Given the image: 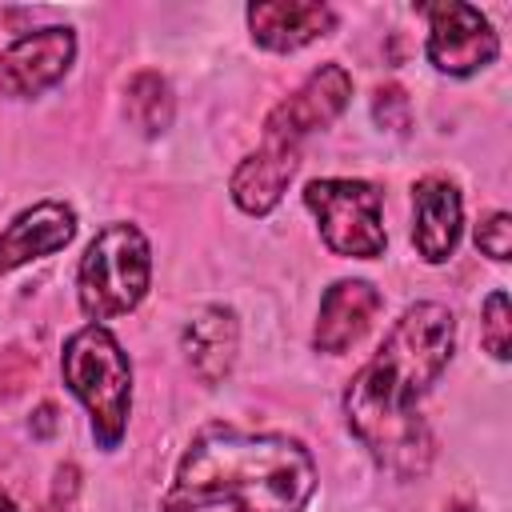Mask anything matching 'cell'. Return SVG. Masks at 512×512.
Returning a JSON list of instances; mask_svg holds the SVG:
<instances>
[{"label":"cell","mask_w":512,"mask_h":512,"mask_svg":"<svg viewBox=\"0 0 512 512\" xmlns=\"http://www.w3.org/2000/svg\"><path fill=\"white\" fill-rule=\"evenodd\" d=\"M456 348V320L444 304H412L392 324L376 356L352 376L344 412L356 440L396 476L412 480L432 460V440L416 400L436 384Z\"/></svg>","instance_id":"6da1fadb"},{"label":"cell","mask_w":512,"mask_h":512,"mask_svg":"<svg viewBox=\"0 0 512 512\" xmlns=\"http://www.w3.org/2000/svg\"><path fill=\"white\" fill-rule=\"evenodd\" d=\"M312 492L316 464L300 440L208 424L180 456L164 512H200L208 504H236V512H304Z\"/></svg>","instance_id":"7a4b0ae2"},{"label":"cell","mask_w":512,"mask_h":512,"mask_svg":"<svg viewBox=\"0 0 512 512\" xmlns=\"http://www.w3.org/2000/svg\"><path fill=\"white\" fill-rule=\"evenodd\" d=\"M60 368H64V384L88 408L100 448H116L128 428V404H132V364L120 340L104 324H88L76 336H68Z\"/></svg>","instance_id":"3957f363"},{"label":"cell","mask_w":512,"mask_h":512,"mask_svg":"<svg viewBox=\"0 0 512 512\" xmlns=\"http://www.w3.org/2000/svg\"><path fill=\"white\" fill-rule=\"evenodd\" d=\"M152 276V252L136 224H108L96 232L80 260V308L92 320L132 312Z\"/></svg>","instance_id":"277c9868"},{"label":"cell","mask_w":512,"mask_h":512,"mask_svg":"<svg viewBox=\"0 0 512 512\" xmlns=\"http://www.w3.org/2000/svg\"><path fill=\"white\" fill-rule=\"evenodd\" d=\"M304 204L320 220V236L336 256L372 260L384 252V220L380 192L368 180H312L304 188Z\"/></svg>","instance_id":"5b68a950"},{"label":"cell","mask_w":512,"mask_h":512,"mask_svg":"<svg viewBox=\"0 0 512 512\" xmlns=\"http://www.w3.org/2000/svg\"><path fill=\"white\" fill-rule=\"evenodd\" d=\"M428 60L448 76H472L496 60L500 40L488 16L472 4H428Z\"/></svg>","instance_id":"8992f818"},{"label":"cell","mask_w":512,"mask_h":512,"mask_svg":"<svg viewBox=\"0 0 512 512\" xmlns=\"http://www.w3.org/2000/svg\"><path fill=\"white\" fill-rule=\"evenodd\" d=\"M352 100V76L340 64H324L316 68L288 100H280L268 120H264V136L268 144H300L308 132L332 124Z\"/></svg>","instance_id":"52a82bcc"},{"label":"cell","mask_w":512,"mask_h":512,"mask_svg":"<svg viewBox=\"0 0 512 512\" xmlns=\"http://www.w3.org/2000/svg\"><path fill=\"white\" fill-rule=\"evenodd\" d=\"M72 60H76V36L64 24L20 36L12 48L0 52V92L16 96V100L40 96L56 80H64Z\"/></svg>","instance_id":"ba28073f"},{"label":"cell","mask_w":512,"mask_h":512,"mask_svg":"<svg viewBox=\"0 0 512 512\" xmlns=\"http://www.w3.org/2000/svg\"><path fill=\"white\" fill-rule=\"evenodd\" d=\"M464 204L452 180L428 176L412 192V244L428 264H444L456 252Z\"/></svg>","instance_id":"9c48e42d"},{"label":"cell","mask_w":512,"mask_h":512,"mask_svg":"<svg viewBox=\"0 0 512 512\" xmlns=\"http://www.w3.org/2000/svg\"><path fill=\"white\" fill-rule=\"evenodd\" d=\"M336 24V12L328 4L312 0H260L248 8L252 40L268 52H296L320 36H328Z\"/></svg>","instance_id":"30bf717a"},{"label":"cell","mask_w":512,"mask_h":512,"mask_svg":"<svg viewBox=\"0 0 512 512\" xmlns=\"http://www.w3.org/2000/svg\"><path fill=\"white\" fill-rule=\"evenodd\" d=\"M72 236H76V212L68 204H60V200L32 204L0 232V272H12L40 256H52Z\"/></svg>","instance_id":"8fae6325"},{"label":"cell","mask_w":512,"mask_h":512,"mask_svg":"<svg viewBox=\"0 0 512 512\" xmlns=\"http://www.w3.org/2000/svg\"><path fill=\"white\" fill-rule=\"evenodd\" d=\"M380 304H384V296L368 280H336L320 300V316H316V332H312L316 352L336 356V352L352 348L368 332Z\"/></svg>","instance_id":"7c38bea8"},{"label":"cell","mask_w":512,"mask_h":512,"mask_svg":"<svg viewBox=\"0 0 512 512\" xmlns=\"http://www.w3.org/2000/svg\"><path fill=\"white\" fill-rule=\"evenodd\" d=\"M296 176V148L292 144H268L240 160L232 172V200L248 216H264L280 204L288 180Z\"/></svg>","instance_id":"4fadbf2b"},{"label":"cell","mask_w":512,"mask_h":512,"mask_svg":"<svg viewBox=\"0 0 512 512\" xmlns=\"http://www.w3.org/2000/svg\"><path fill=\"white\" fill-rule=\"evenodd\" d=\"M236 340H240V328H236V316L232 308H200L188 324H184V356L192 364V372L204 380V384H216L228 376L232 360H236Z\"/></svg>","instance_id":"5bb4252c"},{"label":"cell","mask_w":512,"mask_h":512,"mask_svg":"<svg viewBox=\"0 0 512 512\" xmlns=\"http://www.w3.org/2000/svg\"><path fill=\"white\" fill-rule=\"evenodd\" d=\"M128 120L144 132V136H160L168 124H172V112H176V100H172V88L160 72H136L128 80Z\"/></svg>","instance_id":"9a60e30c"},{"label":"cell","mask_w":512,"mask_h":512,"mask_svg":"<svg viewBox=\"0 0 512 512\" xmlns=\"http://www.w3.org/2000/svg\"><path fill=\"white\" fill-rule=\"evenodd\" d=\"M484 348L496 360H508V352H512V308H508L504 292H492L484 300Z\"/></svg>","instance_id":"2e32d148"},{"label":"cell","mask_w":512,"mask_h":512,"mask_svg":"<svg viewBox=\"0 0 512 512\" xmlns=\"http://www.w3.org/2000/svg\"><path fill=\"white\" fill-rule=\"evenodd\" d=\"M372 116H376V124L388 128V132H408V124H412L408 92H404L400 84L376 88V96H372Z\"/></svg>","instance_id":"e0dca14e"},{"label":"cell","mask_w":512,"mask_h":512,"mask_svg":"<svg viewBox=\"0 0 512 512\" xmlns=\"http://www.w3.org/2000/svg\"><path fill=\"white\" fill-rule=\"evenodd\" d=\"M476 248L492 260H508L512 252V216L508 212H492L480 228H476Z\"/></svg>","instance_id":"ac0fdd59"},{"label":"cell","mask_w":512,"mask_h":512,"mask_svg":"<svg viewBox=\"0 0 512 512\" xmlns=\"http://www.w3.org/2000/svg\"><path fill=\"white\" fill-rule=\"evenodd\" d=\"M64 488H68V492L76 488V468H72V464L56 472V496H64ZM52 512H60V504H56V500H52Z\"/></svg>","instance_id":"d6986e66"},{"label":"cell","mask_w":512,"mask_h":512,"mask_svg":"<svg viewBox=\"0 0 512 512\" xmlns=\"http://www.w3.org/2000/svg\"><path fill=\"white\" fill-rule=\"evenodd\" d=\"M52 428H56V408H52V404H44V408L36 412V432H40V436H48Z\"/></svg>","instance_id":"ffe728a7"},{"label":"cell","mask_w":512,"mask_h":512,"mask_svg":"<svg viewBox=\"0 0 512 512\" xmlns=\"http://www.w3.org/2000/svg\"><path fill=\"white\" fill-rule=\"evenodd\" d=\"M0 512H16V504H12V500H8L4 492H0Z\"/></svg>","instance_id":"44dd1931"}]
</instances>
